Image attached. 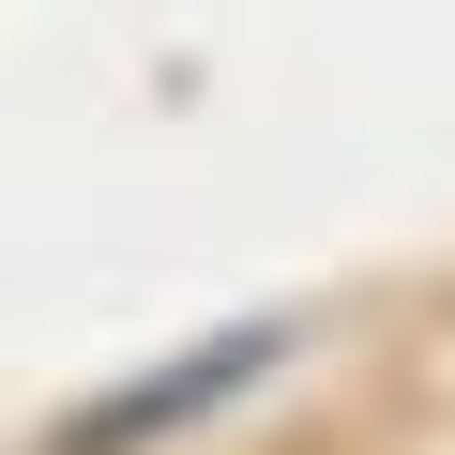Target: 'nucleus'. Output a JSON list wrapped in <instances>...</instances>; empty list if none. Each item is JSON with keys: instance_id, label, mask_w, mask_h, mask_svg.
I'll list each match as a JSON object with an SVG mask.
<instances>
[{"instance_id": "1", "label": "nucleus", "mask_w": 455, "mask_h": 455, "mask_svg": "<svg viewBox=\"0 0 455 455\" xmlns=\"http://www.w3.org/2000/svg\"><path fill=\"white\" fill-rule=\"evenodd\" d=\"M274 364H289V319H228L212 349H182V364H137L122 395H92V410L46 440V455H137V440H182V425H212L228 395H259Z\"/></svg>"}]
</instances>
